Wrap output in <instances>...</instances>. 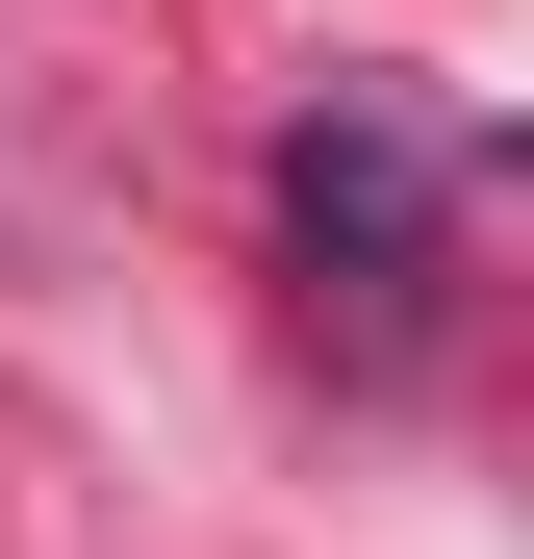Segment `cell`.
Masks as SVG:
<instances>
[{
    "label": "cell",
    "mask_w": 534,
    "mask_h": 559,
    "mask_svg": "<svg viewBox=\"0 0 534 559\" xmlns=\"http://www.w3.org/2000/svg\"><path fill=\"white\" fill-rule=\"evenodd\" d=\"M432 204H459V178H432V128H407V103H306V128H281V229H306V306L407 331V306H432Z\"/></svg>",
    "instance_id": "1"
}]
</instances>
